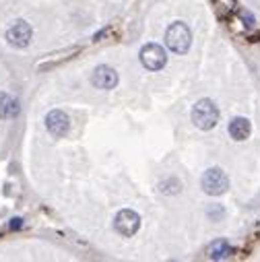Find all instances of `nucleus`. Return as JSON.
<instances>
[{"instance_id": "obj_1", "label": "nucleus", "mask_w": 260, "mask_h": 262, "mask_svg": "<svg viewBox=\"0 0 260 262\" xmlns=\"http://www.w3.org/2000/svg\"><path fill=\"white\" fill-rule=\"evenodd\" d=\"M219 116H221L219 107L209 97L199 99L197 103H194L192 112H190V120L199 130H213L217 126V122H219Z\"/></svg>"}, {"instance_id": "obj_2", "label": "nucleus", "mask_w": 260, "mask_h": 262, "mask_svg": "<svg viewBox=\"0 0 260 262\" xmlns=\"http://www.w3.org/2000/svg\"><path fill=\"white\" fill-rule=\"evenodd\" d=\"M165 46L174 52V54H186L192 46V33L188 29L186 23L176 21L167 27L165 31Z\"/></svg>"}, {"instance_id": "obj_3", "label": "nucleus", "mask_w": 260, "mask_h": 262, "mask_svg": "<svg viewBox=\"0 0 260 262\" xmlns=\"http://www.w3.org/2000/svg\"><path fill=\"white\" fill-rule=\"evenodd\" d=\"M201 186L209 196H221L229 190V178L221 167H211L203 173Z\"/></svg>"}, {"instance_id": "obj_4", "label": "nucleus", "mask_w": 260, "mask_h": 262, "mask_svg": "<svg viewBox=\"0 0 260 262\" xmlns=\"http://www.w3.org/2000/svg\"><path fill=\"white\" fill-rule=\"evenodd\" d=\"M139 58H141L143 67L147 71H153V73L155 71H161L165 64H167V54H165L163 46H159V43H147V46H143Z\"/></svg>"}, {"instance_id": "obj_5", "label": "nucleus", "mask_w": 260, "mask_h": 262, "mask_svg": "<svg viewBox=\"0 0 260 262\" xmlns=\"http://www.w3.org/2000/svg\"><path fill=\"white\" fill-rule=\"evenodd\" d=\"M141 227V215L133 209H122L116 217H114V229L124 235V237H133Z\"/></svg>"}, {"instance_id": "obj_6", "label": "nucleus", "mask_w": 260, "mask_h": 262, "mask_svg": "<svg viewBox=\"0 0 260 262\" xmlns=\"http://www.w3.org/2000/svg\"><path fill=\"white\" fill-rule=\"evenodd\" d=\"M31 37H33V29L29 27V23L27 21H15L9 29H7V41L13 46V48H17V50H23V48H27L29 43H31Z\"/></svg>"}, {"instance_id": "obj_7", "label": "nucleus", "mask_w": 260, "mask_h": 262, "mask_svg": "<svg viewBox=\"0 0 260 262\" xmlns=\"http://www.w3.org/2000/svg\"><path fill=\"white\" fill-rule=\"evenodd\" d=\"M46 128L54 139H64L71 130V118L64 114L62 110H52L46 116Z\"/></svg>"}, {"instance_id": "obj_8", "label": "nucleus", "mask_w": 260, "mask_h": 262, "mask_svg": "<svg viewBox=\"0 0 260 262\" xmlns=\"http://www.w3.org/2000/svg\"><path fill=\"white\" fill-rule=\"evenodd\" d=\"M120 77L116 73V69L107 67V64H99V67H95V71L91 73V85L95 89H103V91H110L118 85Z\"/></svg>"}, {"instance_id": "obj_9", "label": "nucleus", "mask_w": 260, "mask_h": 262, "mask_svg": "<svg viewBox=\"0 0 260 262\" xmlns=\"http://www.w3.org/2000/svg\"><path fill=\"white\" fill-rule=\"evenodd\" d=\"M19 112H21L19 99L13 97L11 93L0 91V120H13L19 116Z\"/></svg>"}, {"instance_id": "obj_10", "label": "nucleus", "mask_w": 260, "mask_h": 262, "mask_svg": "<svg viewBox=\"0 0 260 262\" xmlns=\"http://www.w3.org/2000/svg\"><path fill=\"white\" fill-rule=\"evenodd\" d=\"M227 133H229V137H231L233 141H246V139L250 137V133H252V124H250L248 118L237 116V118H233V120L229 122Z\"/></svg>"}, {"instance_id": "obj_11", "label": "nucleus", "mask_w": 260, "mask_h": 262, "mask_svg": "<svg viewBox=\"0 0 260 262\" xmlns=\"http://www.w3.org/2000/svg\"><path fill=\"white\" fill-rule=\"evenodd\" d=\"M207 254H209L211 260H225V258H229L233 254V248H231V244L227 239H215L207 248Z\"/></svg>"}, {"instance_id": "obj_12", "label": "nucleus", "mask_w": 260, "mask_h": 262, "mask_svg": "<svg viewBox=\"0 0 260 262\" xmlns=\"http://www.w3.org/2000/svg\"><path fill=\"white\" fill-rule=\"evenodd\" d=\"M157 190L161 192V194H178L180 190H182V182L178 180V178H163L161 182H159V186H157Z\"/></svg>"}, {"instance_id": "obj_13", "label": "nucleus", "mask_w": 260, "mask_h": 262, "mask_svg": "<svg viewBox=\"0 0 260 262\" xmlns=\"http://www.w3.org/2000/svg\"><path fill=\"white\" fill-rule=\"evenodd\" d=\"M207 213H209V217H213V221H219V219L223 217V209H221L219 205H213Z\"/></svg>"}]
</instances>
